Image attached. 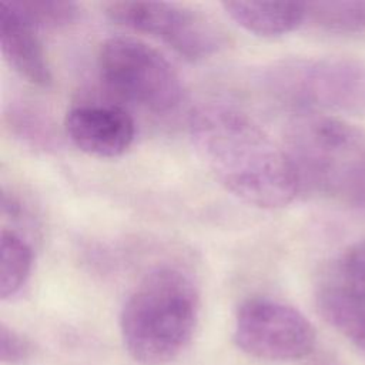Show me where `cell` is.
I'll list each match as a JSON object with an SVG mask.
<instances>
[{
    "label": "cell",
    "mask_w": 365,
    "mask_h": 365,
    "mask_svg": "<svg viewBox=\"0 0 365 365\" xmlns=\"http://www.w3.org/2000/svg\"><path fill=\"white\" fill-rule=\"evenodd\" d=\"M262 87L281 107L302 114H364L365 63L349 57H295L264 70Z\"/></svg>",
    "instance_id": "cell-4"
},
{
    "label": "cell",
    "mask_w": 365,
    "mask_h": 365,
    "mask_svg": "<svg viewBox=\"0 0 365 365\" xmlns=\"http://www.w3.org/2000/svg\"><path fill=\"white\" fill-rule=\"evenodd\" d=\"M0 47L4 60L20 77L41 88L51 86L53 76L37 29L16 3L0 6Z\"/></svg>",
    "instance_id": "cell-9"
},
{
    "label": "cell",
    "mask_w": 365,
    "mask_h": 365,
    "mask_svg": "<svg viewBox=\"0 0 365 365\" xmlns=\"http://www.w3.org/2000/svg\"><path fill=\"white\" fill-rule=\"evenodd\" d=\"M336 272L339 278L336 284L365 299V241L351 245L341 255Z\"/></svg>",
    "instance_id": "cell-15"
},
{
    "label": "cell",
    "mask_w": 365,
    "mask_h": 365,
    "mask_svg": "<svg viewBox=\"0 0 365 365\" xmlns=\"http://www.w3.org/2000/svg\"><path fill=\"white\" fill-rule=\"evenodd\" d=\"M315 341L312 324L288 304L268 297H252L237 309L234 342L251 356L294 361L309 355Z\"/></svg>",
    "instance_id": "cell-7"
},
{
    "label": "cell",
    "mask_w": 365,
    "mask_h": 365,
    "mask_svg": "<svg viewBox=\"0 0 365 365\" xmlns=\"http://www.w3.org/2000/svg\"><path fill=\"white\" fill-rule=\"evenodd\" d=\"M315 298L322 318L365 352V299L335 282L321 285Z\"/></svg>",
    "instance_id": "cell-11"
},
{
    "label": "cell",
    "mask_w": 365,
    "mask_h": 365,
    "mask_svg": "<svg viewBox=\"0 0 365 365\" xmlns=\"http://www.w3.org/2000/svg\"><path fill=\"white\" fill-rule=\"evenodd\" d=\"M104 13L117 24L158 38L188 61L205 60L225 44L224 31L211 17L184 4L111 1Z\"/></svg>",
    "instance_id": "cell-6"
},
{
    "label": "cell",
    "mask_w": 365,
    "mask_h": 365,
    "mask_svg": "<svg viewBox=\"0 0 365 365\" xmlns=\"http://www.w3.org/2000/svg\"><path fill=\"white\" fill-rule=\"evenodd\" d=\"M0 251V298L7 299L27 282L33 268V250L19 232L3 228Z\"/></svg>",
    "instance_id": "cell-12"
},
{
    "label": "cell",
    "mask_w": 365,
    "mask_h": 365,
    "mask_svg": "<svg viewBox=\"0 0 365 365\" xmlns=\"http://www.w3.org/2000/svg\"><path fill=\"white\" fill-rule=\"evenodd\" d=\"M221 6L231 20L259 37H279L307 21V3L222 1Z\"/></svg>",
    "instance_id": "cell-10"
},
{
    "label": "cell",
    "mask_w": 365,
    "mask_h": 365,
    "mask_svg": "<svg viewBox=\"0 0 365 365\" xmlns=\"http://www.w3.org/2000/svg\"><path fill=\"white\" fill-rule=\"evenodd\" d=\"M198 312L200 295L190 275L174 267L150 271L120 314L127 352L144 365L170 362L191 341Z\"/></svg>",
    "instance_id": "cell-2"
},
{
    "label": "cell",
    "mask_w": 365,
    "mask_h": 365,
    "mask_svg": "<svg viewBox=\"0 0 365 365\" xmlns=\"http://www.w3.org/2000/svg\"><path fill=\"white\" fill-rule=\"evenodd\" d=\"M33 355L31 344L9 328L6 324L0 325V359L6 365H21Z\"/></svg>",
    "instance_id": "cell-16"
},
{
    "label": "cell",
    "mask_w": 365,
    "mask_h": 365,
    "mask_svg": "<svg viewBox=\"0 0 365 365\" xmlns=\"http://www.w3.org/2000/svg\"><path fill=\"white\" fill-rule=\"evenodd\" d=\"M64 131L83 153L98 158H115L131 147L135 124L118 106L81 104L67 111Z\"/></svg>",
    "instance_id": "cell-8"
},
{
    "label": "cell",
    "mask_w": 365,
    "mask_h": 365,
    "mask_svg": "<svg viewBox=\"0 0 365 365\" xmlns=\"http://www.w3.org/2000/svg\"><path fill=\"white\" fill-rule=\"evenodd\" d=\"M20 13L36 29H57L76 21L80 16V7L73 1H17Z\"/></svg>",
    "instance_id": "cell-14"
},
{
    "label": "cell",
    "mask_w": 365,
    "mask_h": 365,
    "mask_svg": "<svg viewBox=\"0 0 365 365\" xmlns=\"http://www.w3.org/2000/svg\"><path fill=\"white\" fill-rule=\"evenodd\" d=\"M97 68L113 94L154 114H168L184 100V86L173 64L138 38L117 36L104 40Z\"/></svg>",
    "instance_id": "cell-5"
},
{
    "label": "cell",
    "mask_w": 365,
    "mask_h": 365,
    "mask_svg": "<svg viewBox=\"0 0 365 365\" xmlns=\"http://www.w3.org/2000/svg\"><path fill=\"white\" fill-rule=\"evenodd\" d=\"M284 148L292 163L301 192L309 191L365 205V135L328 114L295 115Z\"/></svg>",
    "instance_id": "cell-3"
},
{
    "label": "cell",
    "mask_w": 365,
    "mask_h": 365,
    "mask_svg": "<svg viewBox=\"0 0 365 365\" xmlns=\"http://www.w3.org/2000/svg\"><path fill=\"white\" fill-rule=\"evenodd\" d=\"M188 131L201 161L238 200L272 210L288 205L301 194L284 145L245 113L207 104L191 114Z\"/></svg>",
    "instance_id": "cell-1"
},
{
    "label": "cell",
    "mask_w": 365,
    "mask_h": 365,
    "mask_svg": "<svg viewBox=\"0 0 365 365\" xmlns=\"http://www.w3.org/2000/svg\"><path fill=\"white\" fill-rule=\"evenodd\" d=\"M307 21L332 34L365 33V0L307 3Z\"/></svg>",
    "instance_id": "cell-13"
}]
</instances>
